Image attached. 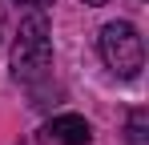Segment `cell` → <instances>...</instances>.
I'll return each instance as SVG.
<instances>
[{
	"instance_id": "6da1fadb",
	"label": "cell",
	"mask_w": 149,
	"mask_h": 145,
	"mask_svg": "<svg viewBox=\"0 0 149 145\" xmlns=\"http://www.w3.org/2000/svg\"><path fill=\"white\" fill-rule=\"evenodd\" d=\"M52 65V40H49V20L36 12L20 20V32H16V45H12V72L20 81H36L45 77Z\"/></svg>"
},
{
	"instance_id": "7a4b0ae2",
	"label": "cell",
	"mask_w": 149,
	"mask_h": 145,
	"mask_svg": "<svg viewBox=\"0 0 149 145\" xmlns=\"http://www.w3.org/2000/svg\"><path fill=\"white\" fill-rule=\"evenodd\" d=\"M101 56L117 77H137L145 65V45L129 20H113L101 28Z\"/></svg>"
},
{
	"instance_id": "3957f363",
	"label": "cell",
	"mask_w": 149,
	"mask_h": 145,
	"mask_svg": "<svg viewBox=\"0 0 149 145\" xmlns=\"http://www.w3.org/2000/svg\"><path fill=\"white\" fill-rule=\"evenodd\" d=\"M45 137L56 141V145H89L93 129H89V121H85V117L65 113V117H52L49 125H45Z\"/></svg>"
},
{
	"instance_id": "277c9868",
	"label": "cell",
	"mask_w": 149,
	"mask_h": 145,
	"mask_svg": "<svg viewBox=\"0 0 149 145\" xmlns=\"http://www.w3.org/2000/svg\"><path fill=\"white\" fill-rule=\"evenodd\" d=\"M129 145H149V113L145 109H133V117H129Z\"/></svg>"
},
{
	"instance_id": "5b68a950",
	"label": "cell",
	"mask_w": 149,
	"mask_h": 145,
	"mask_svg": "<svg viewBox=\"0 0 149 145\" xmlns=\"http://www.w3.org/2000/svg\"><path fill=\"white\" fill-rule=\"evenodd\" d=\"M85 4H93V8H97V4H109V0H85Z\"/></svg>"
},
{
	"instance_id": "8992f818",
	"label": "cell",
	"mask_w": 149,
	"mask_h": 145,
	"mask_svg": "<svg viewBox=\"0 0 149 145\" xmlns=\"http://www.w3.org/2000/svg\"><path fill=\"white\" fill-rule=\"evenodd\" d=\"M16 4H45V0H16Z\"/></svg>"
},
{
	"instance_id": "52a82bcc",
	"label": "cell",
	"mask_w": 149,
	"mask_h": 145,
	"mask_svg": "<svg viewBox=\"0 0 149 145\" xmlns=\"http://www.w3.org/2000/svg\"><path fill=\"white\" fill-rule=\"evenodd\" d=\"M0 20H4V12H0Z\"/></svg>"
}]
</instances>
